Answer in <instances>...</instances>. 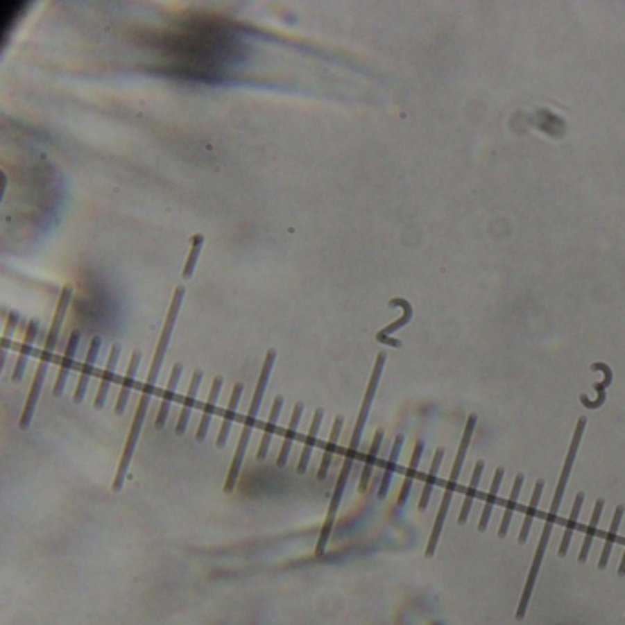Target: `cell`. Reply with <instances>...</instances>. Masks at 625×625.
<instances>
[{
    "instance_id": "38",
    "label": "cell",
    "mask_w": 625,
    "mask_h": 625,
    "mask_svg": "<svg viewBox=\"0 0 625 625\" xmlns=\"http://www.w3.org/2000/svg\"><path fill=\"white\" fill-rule=\"evenodd\" d=\"M204 244H205V239H204V235H200V233H196V235L191 239L189 253H187V259H185V264H184V273H182V277H184L185 281L191 279L193 273H195L196 262H198V257H200Z\"/></svg>"
},
{
    "instance_id": "32",
    "label": "cell",
    "mask_w": 625,
    "mask_h": 625,
    "mask_svg": "<svg viewBox=\"0 0 625 625\" xmlns=\"http://www.w3.org/2000/svg\"><path fill=\"white\" fill-rule=\"evenodd\" d=\"M583 501H585V493L579 492L574 499L572 513H570L569 521H567V528H565L563 539H561V545H559V552H558L559 558H565L567 552H569L570 539H572V533H574L576 526H578V517H579V512H581V506H583Z\"/></svg>"
},
{
    "instance_id": "24",
    "label": "cell",
    "mask_w": 625,
    "mask_h": 625,
    "mask_svg": "<svg viewBox=\"0 0 625 625\" xmlns=\"http://www.w3.org/2000/svg\"><path fill=\"white\" fill-rule=\"evenodd\" d=\"M404 442H405V436L402 435V433L400 435H396L389 459H387V462H385L384 475H382V481H379V488H378L379 501H384V499L387 497V493H389L391 481H393V475H395L396 466H398V459H400V451H402V447H404Z\"/></svg>"
},
{
    "instance_id": "27",
    "label": "cell",
    "mask_w": 625,
    "mask_h": 625,
    "mask_svg": "<svg viewBox=\"0 0 625 625\" xmlns=\"http://www.w3.org/2000/svg\"><path fill=\"white\" fill-rule=\"evenodd\" d=\"M382 442H384V429H376L375 438H373V444H370L369 455H367V461H365L363 470H361V477H359V484H358L359 493H365L367 492V488H369L370 477H373V470H375V466H376V459H378Z\"/></svg>"
},
{
    "instance_id": "28",
    "label": "cell",
    "mask_w": 625,
    "mask_h": 625,
    "mask_svg": "<svg viewBox=\"0 0 625 625\" xmlns=\"http://www.w3.org/2000/svg\"><path fill=\"white\" fill-rule=\"evenodd\" d=\"M422 453H424V442L418 440L415 444V450H413V455H411L409 468H407V475L404 479V484H402L400 495H398V508H404L407 499H409L411 486H413V481H415V473L418 470V464H420Z\"/></svg>"
},
{
    "instance_id": "17",
    "label": "cell",
    "mask_w": 625,
    "mask_h": 625,
    "mask_svg": "<svg viewBox=\"0 0 625 625\" xmlns=\"http://www.w3.org/2000/svg\"><path fill=\"white\" fill-rule=\"evenodd\" d=\"M389 307H402L404 308V316L400 319H396L395 323L387 325L385 328H382L378 334H376V341L384 345H391V347H402V343L398 339H391V334H395L396 330H400L402 327L409 323L411 318H413V307H411V302L404 298H395L389 301Z\"/></svg>"
},
{
    "instance_id": "29",
    "label": "cell",
    "mask_w": 625,
    "mask_h": 625,
    "mask_svg": "<svg viewBox=\"0 0 625 625\" xmlns=\"http://www.w3.org/2000/svg\"><path fill=\"white\" fill-rule=\"evenodd\" d=\"M592 370H601V373L605 375L603 382L594 385V389L598 391V400L590 402L589 398H587V395L579 396V400H581V404H583L587 409H600L601 405L605 404V400H607L605 389H607V387L610 385V382H613V370H610V367L607 363H592Z\"/></svg>"
},
{
    "instance_id": "1",
    "label": "cell",
    "mask_w": 625,
    "mask_h": 625,
    "mask_svg": "<svg viewBox=\"0 0 625 625\" xmlns=\"http://www.w3.org/2000/svg\"><path fill=\"white\" fill-rule=\"evenodd\" d=\"M275 359H277V350L275 349L268 350L266 356H264V363H262L261 375H259V379H257L255 391H253V398H251L250 409H248L246 420H244V427H242L241 438H239L235 455H233V461H231L230 472H228V479H225V484H224L225 493L233 492L237 486V481H239V473H241L242 462H244V456H246L250 438H251V435H253V429H255L257 415H259V411H261L262 400H264V395H266L268 382H270V376H272Z\"/></svg>"
},
{
    "instance_id": "37",
    "label": "cell",
    "mask_w": 625,
    "mask_h": 625,
    "mask_svg": "<svg viewBox=\"0 0 625 625\" xmlns=\"http://www.w3.org/2000/svg\"><path fill=\"white\" fill-rule=\"evenodd\" d=\"M502 477H504V468H497V472H495V477H493V482H492V490L488 493L486 497V504H484V510H482V517L479 521V532H484L488 528V523H490V515H492V510H493V504H495V499L499 495V488H501V482H502Z\"/></svg>"
},
{
    "instance_id": "22",
    "label": "cell",
    "mask_w": 625,
    "mask_h": 625,
    "mask_svg": "<svg viewBox=\"0 0 625 625\" xmlns=\"http://www.w3.org/2000/svg\"><path fill=\"white\" fill-rule=\"evenodd\" d=\"M475 427H477V415H470V418H468V422H466L464 435H462L461 446H459V451H456L455 464H453V470H451L447 490H455V484L459 482V479H461L462 464H464V459H466V451H468V447H470V442H472V436H473V431H475Z\"/></svg>"
},
{
    "instance_id": "31",
    "label": "cell",
    "mask_w": 625,
    "mask_h": 625,
    "mask_svg": "<svg viewBox=\"0 0 625 625\" xmlns=\"http://www.w3.org/2000/svg\"><path fill=\"white\" fill-rule=\"evenodd\" d=\"M543 488H545V481H543V479H539V481L536 482V486H533L532 499H530V504H528V508H526V515H524L523 526H521V532H519V543H521V545L526 543L528 533H530V526H532L533 517H536V512H538L539 501H541V493H543Z\"/></svg>"
},
{
    "instance_id": "8",
    "label": "cell",
    "mask_w": 625,
    "mask_h": 625,
    "mask_svg": "<svg viewBox=\"0 0 625 625\" xmlns=\"http://www.w3.org/2000/svg\"><path fill=\"white\" fill-rule=\"evenodd\" d=\"M72 298H74L72 286L62 288L61 296H59V301H57L55 314H53V319H51L50 330H48L46 341H44V349H42L41 358L46 359L53 358V352H55L57 343H59V336H61L62 323H65V318H67L68 307H70V302H72Z\"/></svg>"
},
{
    "instance_id": "3",
    "label": "cell",
    "mask_w": 625,
    "mask_h": 625,
    "mask_svg": "<svg viewBox=\"0 0 625 625\" xmlns=\"http://www.w3.org/2000/svg\"><path fill=\"white\" fill-rule=\"evenodd\" d=\"M356 455L354 451L347 450V455H345L343 466H341V472H339L338 482H336V488H334L332 499H330V504H328L327 517H325V523L321 526V532H319L318 545H316V558H321L327 550L328 539H330V533H332V528L336 524V517H338V510L341 506V501H343L345 490H347V482H349L350 472H352L354 461H356Z\"/></svg>"
},
{
    "instance_id": "16",
    "label": "cell",
    "mask_w": 625,
    "mask_h": 625,
    "mask_svg": "<svg viewBox=\"0 0 625 625\" xmlns=\"http://www.w3.org/2000/svg\"><path fill=\"white\" fill-rule=\"evenodd\" d=\"M202 378H204V373L200 369H196L191 376V382H189V389H187V395L184 398V404H182V411H180V416L178 420H176V427H175V433L178 436H182L187 429V424H189V418H191V413H193V407L196 404V396H198V389H200V384H202Z\"/></svg>"
},
{
    "instance_id": "2",
    "label": "cell",
    "mask_w": 625,
    "mask_h": 625,
    "mask_svg": "<svg viewBox=\"0 0 625 625\" xmlns=\"http://www.w3.org/2000/svg\"><path fill=\"white\" fill-rule=\"evenodd\" d=\"M185 298V286H176L175 292H173V299H171L169 310H167V318H165L164 328H162V334H160L158 345H156V350H154L153 361H151L149 376H147V382H145L144 391L145 393H154V387H156V382L160 378V373H162V365H164L165 352L169 349L171 338H173V332H175L176 321H178L180 308H182V302Z\"/></svg>"
},
{
    "instance_id": "35",
    "label": "cell",
    "mask_w": 625,
    "mask_h": 625,
    "mask_svg": "<svg viewBox=\"0 0 625 625\" xmlns=\"http://www.w3.org/2000/svg\"><path fill=\"white\" fill-rule=\"evenodd\" d=\"M523 482H524V475H517L515 477V481H513V488H512V493H510V501H508V506L504 510V515H502V521H501V526H499V538L504 539L508 533V528H510V521H512V515L515 512V508H517V499H519V493H521V488H523Z\"/></svg>"
},
{
    "instance_id": "11",
    "label": "cell",
    "mask_w": 625,
    "mask_h": 625,
    "mask_svg": "<svg viewBox=\"0 0 625 625\" xmlns=\"http://www.w3.org/2000/svg\"><path fill=\"white\" fill-rule=\"evenodd\" d=\"M79 341H81V332H79V330H74V332L70 334V338H68L67 349H65L61 363H59V370H57L55 384H53V396H55V398H59V396L65 393V385H67L68 376H70V373H72L74 369V363H76V354L77 349H79Z\"/></svg>"
},
{
    "instance_id": "33",
    "label": "cell",
    "mask_w": 625,
    "mask_h": 625,
    "mask_svg": "<svg viewBox=\"0 0 625 625\" xmlns=\"http://www.w3.org/2000/svg\"><path fill=\"white\" fill-rule=\"evenodd\" d=\"M603 506H605L603 499H598L594 504V512H592V515H590L589 526H587V536H585V541H583V545H581V550H579V556H578L579 563H585L587 558H589L590 545H592V539H594V536H596V528H598V523H600Z\"/></svg>"
},
{
    "instance_id": "10",
    "label": "cell",
    "mask_w": 625,
    "mask_h": 625,
    "mask_svg": "<svg viewBox=\"0 0 625 625\" xmlns=\"http://www.w3.org/2000/svg\"><path fill=\"white\" fill-rule=\"evenodd\" d=\"M103 338L101 336H94L90 345H88L87 358L81 365V373H79V379H77L76 391H74V404H81L85 395H87L88 384H90V378L94 375V367H96V361H98L99 350H101Z\"/></svg>"
},
{
    "instance_id": "13",
    "label": "cell",
    "mask_w": 625,
    "mask_h": 625,
    "mask_svg": "<svg viewBox=\"0 0 625 625\" xmlns=\"http://www.w3.org/2000/svg\"><path fill=\"white\" fill-rule=\"evenodd\" d=\"M37 334H39V321L37 319H31L28 327H26L24 339H22L21 349H19V356H17L15 369H13V376L11 379L19 384L22 378H24L26 367H28V361H30L31 354H33V345H35Z\"/></svg>"
},
{
    "instance_id": "12",
    "label": "cell",
    "mask_w": 625,
    "mask_h": 625,
    "mask_svg": "<svg viewBox=\"0 0 625 625\" xmlns=\"http://www.w3.org/2000/svg\"><path fill=\"white\" fill-rule=\"evenodd\" d=\"M119 356H121V345L119 343L112 345V349H110V352H108V359H107V365H105V370H103L101 382H99L98 393H96V400H94V407H96V409H103V405H105V402H107L110 385H112L114 379H116V370H118Z\"/></svg>"
},
{
    "instance_id": "18",
    "label": "cell",
    "mask_w": 625,
    "mask_h": 625,
    "mask_svg": "<svg viewBox=\"0 0 625 625\" xmlns=\"http://www.w3.org/2000/svg\"><path fill=\"white\" fill-rule=\"evenodd\" d=\"M242 393H244V384H241V382H239V384L233 385V391H231L230 402H228V407H225L224 416H222V424H221V429H219V436H216V447H219V450H221V447H224L225 442H228V436H230L231 425H233V420H235V415H237V409H239V404H241Z\"/></svg>"
},
{
    "instance_id": "5",
    "label": "cell",
    "mask_w": 625,
    "mask_h": 625,
    "mask_svg": "<svg viewBox=\"0 0 625 625\" xmlns=\"http://www.w3.org/2000/svg\"><path fill=\"white\" fill-rule=\"evenodd\" d=\"M385 361H387V354L379 352L378 356H376L375 367H373V375H370L369 384H367V391H365L363 402H361V407H359V413H358V418H356V424H354L352 436H350L349 451H354V453H358L359 442H361V436H363L365 425H367V420H369L370 407H373V402H375L376 391H378L379 379H382V373H384Z\"/></svg>"
},
{
    "instance_id": "23",
    "label": "cell",
    "mask_w": 625,
    "mask_h": 625,
    "mask_svg": "<svg viewBox=\"0 0 625 625\" xmlns=\"http://www.w3.org/2000/svg\"><path fill=\"white\" fill-rule=\"evenodd\" d=\"M323 416H325V411L321 409V407L314 411V418H312V424H310V431H308L307 440H305V446H302L301 456H299V462H298L299 475H302V473L308 470V462H310L314 446H316V440H318L319 429H321V424H323Z\"/></svg>"
},
{
    "instance_id": "34",
    "label": "cell",
    "mask_w": 625,
    "mask_h": 625,
    "mask_svg": "<svg viewBox=\"0 0 625 625\" xmlns=\"http://www.w3.org/2000/svg\"><path fill=\"white\" fill-rule=\"evenodd\" d=\"M482 472H484V462L477 461L475 470H473V475H472V482H470V488H468L466 497H464V502H462L461 515H459V524H466L468 515H470V512H472L473 499H475V495H477V488H479V482H481Z\"/></svg>"
},
{
    "instance_id": "26",
    "label": "cell",
    "mask_w": 625,
    "mask_h": 625,
    "mask_svg": "<svg viewBox=\"0 0 625 625\" xmlns=\"http://www.w3.org/2000/svg\"><path fill=\"white\" fill-rule=\"evenodd\" d=\"M451 499H453V490H446L440 502V510L436 513V521L435 524H433V532H431L429 543H427V549H425V558H433V556H435L436 543H438V539H440L442 528H444V523H446L447 517V510H450L451 506Z\"/></svg>"
},
{
    "instance_id": "40",
    "label": "cell",
    "mask_w": 625,
    "mask_h": 625,
    "mask_svg": "<svg viewBox=\"0 0 625 625\" xmlns=\"http://www.w3.org/2000/svg\"><path fill=\"white\" fill-rule=\"evenodd\" d=\"M618 576H625V550H624V556H622L620 567H618Z\"/></svg>"
},
{
    "instance_id": "14",
    "label": "cell",
    "mask_w": 625,
    "mask_h": 625,
    "mask_svg": "<svg viewBox=\"0 0 625 625\" xmlns=\"http://www.w3.org/2000/svg\"><path fill=\"white\" fill-rule=\"evenodd\" d=\"M139 363H142V350H134L132 356H130V361H128V367L125 370V376L121 379V387H119L118 400H116V407H114V413L118 416H121L127 409L128 398H130V393H132L134 382H136V375H138Z\"/></svg>"
},
{
    "instance_id": "39",
    "label": "cell",
    "mask_w": 625,
    "mask_h": 625,
    "mask_svg": "<svg viewBox=\"0 0 625 625\" xmlns=\"http://www.w3.org/2000/svg\"><path fill=\"white\" fill-rule=\"evenodd\" d=\"M17 325H19V314L11 312L10 318H8V323H6L4 338H2V352H4L6 347H8V339H10V336L13 334V330H17Z\"/></svg>"
},
{
    "instance_id": "15",
    "label": "cell",
    "mask_w": 625,
    "mask_h": 625,
    "mask_svg": "<svg viewBox=\"0 0 625 625\" xmlns=\"http://www.w3.org/2000/svg\"><path fill=\"white\" fill-rule=\"evenodd\" d=\"M182 373H184V365L182 363H175L173 365V369H171V376L167 379V387H165L164 395H162V404H160V409H158V415H156V429H162L167 422V416H169V411H171V405L175 402L176 398V391H178V384H180V378H182Z\"/></svg>"
},
{
    "instance_id": "6",
    "label": "cell",
    "mask_w": 625,
    "mask_h": 625,
    "mask_svg": "<svg viewBox=\"0 0 625 625\" xmlns=\"http://www.w3.org/2000/svg\"><path fill=\"white\" fill-rule=\"evenodd\" d=\"M585 425H587V418H585V416H581V418H579V420H578V425H576L574 436H572V442H570L569 453H567V459H565L563 470H561V475H559L558 486H556V493H554L552 508H550L549 519H547V521H552V523H554V519H556V515H558L559 506H561V501H563L565 488H567V482H569L570 472H572V466H574L576 455H578V447H579V442H581V436H583Z\"/></svg>"
},
{
    "instance_id": "9",
    "label": "cell",
    "mask_w": 625,
    "mask_h": 625,
    "mask_svg": "<svg viewBox=\"0 0 625 625\" xmlns=\"http://www.w3.org/2000/svg\"><path fill=\"white\" fill-rule=\"evenodd\" d=\"M50 363H51V359H46V358L39 359V365H37L35 376H33V382H31L30 393H28V398H26L24 409H22L21 420H19V427H21L22 431L28 429V427H30V425H31V420H33V415H35V407H37V404H39V398H41L42 387H44V379H46V373H48V367H50Z\"/></svg>"
},
{
    "instance_id": "36",
    "label": "cell",
    "mask_w": 625,
    "mask_h": 625,
    "mask_svg": "<svg viewBox=\"0 0 625 625\" xmlns=\"http://www.w3.org/2000/svg\"><path fill=\"white\" fill-rule=\"evenodd\" d=\"M624 506H616V512H615V517H613V523H610V530H609V536L605 539V545H603V550H601V556H600V561H598V569L603 570L607 569V565H609V556L613 552V547H615V539L618 536V526H620V521L624 517Z\"/></svg>"
},
{
    "instance_id": "30",
    "label": "cell",
    "mask_w": 625,
    "mask_h": 625,
    "mask_svg": "<svg viewBox=\"0 0 625 625\" xmlns=\"http://www.w3.org/2000/svg\"><path fill=\"white\" fill-rule=\"evenodd\" d=\"M442 459H444V447H438V450H436V453H435V456H433V462H431L429 473H427V479H425L424 490H422L420 501H418V510H420V512H424L425 508H427V504H429L431 493H433V488H435L436 475H438V470H440Z\"/></svg>"
},
{
    "instance_id": "7",
    "label": "cell",
    "mask_w": 625,
    "mask_h": 625,
    "mask_svg": "<svg viewBox=\"0 0 625 625\" xmlns=\"http://www.w3.org/2000/svg\"><path fill=\"white\" fill-rule=\"evenodd\" d=\"M552 528H554V523H552V521H547V523H545L543 533H541V539H539L538 550H536V556H533L532 567H530V572H528L526 585H524L523 594H521V601H519L517 613H515V618H517L519 622L523 620L524 615H526L528 603H530V598H532L533 587H536V579H538V574H539V567H541V563H543L545 552H547V547H549L550 533H552Z\"/></svg>"
},
{
    "instance_id": "21",
    "label": "cell",
    "mask_w": 625,
    "mask_h": 625,
    "mask_svg": "<svg viewBox=\"0 0 625 625\" xmlns=\"http://www.w3.org/2000/svg\"><path fill=\"white\" fill-rule=\"evenodd\" d=\"M222 385H224V378H222V376H216V378L213 379V384H211L209 396H207V402H205L200 424H198V429H196V442L205 440V435H207V429H209L211 418H213V415H215V411H216V402H219V398H221Z\"/></svg>"
},
{
    "instance_id": "4",
    "label": "cell",
    "mask_w": 625,
    "mask_h": 625,
    "mask_svg": "<svg viewBox=\"0 0 625 625\" xmlns=\"http://www.w3.org/2000/svg\"><path fill=\"white\" fill-rule=\"evenodd\" d=\"M151 398H153L151 393H145V391H142L138 407H136V415H134V418H132V425H130V431H128L123 453H121L118 470H116V477H114V481H112V492H119V490L123 488L125 477H127L128 468H130V462H132L134 451H136V444H138V438H139V435H142V427H144V422H145V418H147V411H149Z\"/></svg>"
},
{
    "instance_id": "19",
    "label": "cell",
    "mask_w": 625,
    "mask_h": 625,
    "mask_svg": "<svg viewBox=\"0 0 625 625\" xmlns=\"http://www.w3.org/2000/svg\"><path fill=\"white\" fill-rule=\"evenodd\" d=\"M282 405H284V398L282 396H275V400L272 404V409H270V416H268L266 425H264V431H262L261 444H259V450H257V461L264 462L268 456V450H270V444H272V438L275 435L277 425H279V418H281Z\"/></svg>"
},
{
    "instance_id": "20",
    "label": "cell",
    "mask_w": 625,
    "mask_h": 625,
    "mask_svg": "<svg viewBox=\"0 0 625 625\" xmlns=\"http://www.w3.org/2000/svg\"><path fill=\"white\" fill-rule=\"evenodd\" d=\"M302 411H305V404L298 402L293 405L292 416H290V424H288L286 431H284V438H282V446L279 450V455H277V468H284L288 464V456H290V451H292L293 440L298 436V427L301 424Z\"/></svg>"
},
{
    "instance_id": "25",
    "label": "cell",
    "mask_w": 625,
    "mask_h": 625,
    "mask_svg": "<svg viewBox=\"0 0 625 625\" xmlns=\"http://www.w3.org/2000/svg\"><path fill=\"white\" fill-rule=\"evenodd\" d=\"M343 424H345V416H341V415L336 416V420H334V424H332V431H330V436H328L327 447H325V451H323V459H321V464H319V470H318L319 481L327 479L328 470H330V464H332L334 453H336V450H338V442H339V436H341Z\"/></svg>"
}]
</instances>
